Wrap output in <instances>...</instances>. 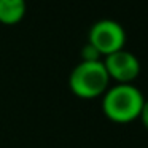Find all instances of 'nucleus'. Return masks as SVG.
Here are the masks:
<instances>
[{"instance_id":"39448f33","label":"nucleus","mask_w":148,"mask_h":148,"mask_svg":"<svg viewBox=\"0 0 148 148\" xmlns=\"http://www.w3.org/2000/svg\"><path fill=\"white\" fill-rule=\"evenodd\" d=\"M26 13V0H0V23L16 24Z\"/></svg>"},{"instance_id":"7ed1b4c3","label":"nucleus","mask_w":148,"mask_h":148,"mask_svg":"<svg viewBox=\"0 0 148 148\" xmlns=\"http://www.w3.org/2000/svg\"><path fill=\"white\" fill-rule=\"evenodd\" d=\"M126 35L123 27L116 21L102 19L97 21L89 30V45L99 51L100 56H108L123 49Z\"/></svg>"},{"instance_id":"20e7f679","label":"nucleus","mask_w":148,"mask_h":148,"mask_svg":"<svg viewBox=\"0 0 148 148\" xmlns=\"http://www.w3.org/2000/svg\"><path fill=\"white\" fill-rule=\"evenodd\" d=\"M103 65H105L108 77L116 80L118 84H131V81L135 80L140 73L138 59L132 53L124 51V49L105 56Z\"/></svg>"},{"instance_id":"f03ea898","label":"nucleus","mask_w":148,"mask_h":148,"mask_svg":"<svg viewBox=\"0 0 148 148\" xmlns=\"http://www.w3.org/2000/svg\"><path fill=\"white\" fill-rule=\"evenodd\" d=\"M110 77L102 61H83L72 70L69 86L81 99H94L107 91Z\"/></svg>"},{"instance_id":"0eeeda50","label":"nucleus","mask_w":148,"mask_h":148,"mask_svg":"<svg viewBox=\"0 0 148 148\" xmlns=\"http://www.w3.org/2000/svg\"><path fill=\"white\" fill-rule=\"evenodd\" d=\"M138 118H140L142 124L145 126V129L148 131V100H145V102H143V107H142V110H140Z\"/></svg>"},{"instance_id":"f257e3e1","label":"nucleus","mask_w":148,"mask_h":148,"mask_svg":"<svg viewBox=\"0 0 148 148\" xmlns=\"http://www.w3.org/2000/svg\"><path fill=\"white\" fill-rule=\"evenodd\" d=\"M143 102V96L135 86L116 84L103 92L102 110L110 121L126 124L138 118Z\"/></svg>"},{"instance_id":"423d86ee","label":"nucleus","mask_w":148,"mask_h":148,"mask_svg":"<svg viewBox=\"0 0 148 148\" xmlns=\"http://www.w3.org/2000/svg\"><path fill=\"white\" fill-rule=\"evenodd\" d=\"M99 51L89 43L83 48V61H99Z\"/></svg>"}]
</instances>
